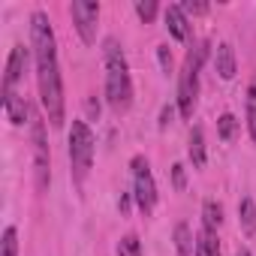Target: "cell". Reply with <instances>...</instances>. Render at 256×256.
Listing matches in <instances>:
<instances>
[{
    "instance_id": "25",
    "label": "cell",
    "mask_w": 256,
    "mask_h": 256,
    "mask_svg": "<svg viewBox=\"0 0 256 256\" xmlns=\"http://www.w3.org/2000/svg\"><path fill=\"white\" fill-rule=\"evenodd\" d=\"M172 118H175V108H172V106H166V108L160 112V130H166V126L172 124Z\"/></svg>"
},
{
    "instance_id": "24",
    "label": "cell",
    "mask_w": 256,
    "mask_h": 256,
    "mask_svg": "<svg viewBox=\"0 0 256 256\" xmlns=\"http://www.w3.org/2000/svg\"><path fill=\"white\" fill-rule=\"evenodd\" d=\"M172 184H175V190H184V184H187V178H184V166H181V163L172 166Z\"/></svg>"
},
{
    "instance_id": "18",
    "label": "cell",
    "mask_w": 256,
    "mask_h": 256,
    "mask_svg": "<svg viewBox=\"0 0 256 256\" xmlns=\"http://www.w3.org/2000/svg\"><path fill=\"white\" fill-rule=\"evenodd\" d=\"M247 126H250V136L256 142V82L247 90Z\"/></svg>"
},
{
    "instance_id": "16",
    "label": "cell",
    "mask_w": 256,
    "mask_h": 256,
    "mask_svg": "<svg viewBox=\"0 0 256 256\" xmlns=\"http://www.w3.org/2000/svg\"><path fill=\"white\" fill-rule=\"evenodd\" d=\"M217 133H220V139L223 142H232L235 139V133H238V118L235 114H220V120H217Z\"/></svg>"
},
{
    "instance_id": "27",
    "label": "cell",
    "mask_w": 256,
    "mask_h": 256,
    "mask_svg": "<svg viewBox=\"0 0 256 256\" xmlns=\"http://www.w3.org/2000/svg\"><path fill=\"white\" fill-rule=\"evenodd\" d=\"M118 208H120V211H126V208H130V196H120V202H118Z\"/></svg>"
},
{
    "instance_id": "11",
    "label": "cell",
    "mask_w": 256,
    "mask_h": 256,
    "mask_svg": "<svg viewBox=\"0 0 256 256\" xmlns=\"http://www.w3.org/2000/svg\"><path fill=\"white\" fill-rule=\"evenodd\" d=\"M217 72H220V78H226V82L235 76V52H232L229 42H220V46H217Z\"/></svg>"
},
{
    "instance_id": "26",
    "label": "cell",
    "mask_w": 256,
    "mask_h": 256,
    "mask_svg": "<svg viewBox=\"0 0 256 256\" xmlns=\"http://www.w3.org/2000/svg\"><path fill=\"white\" fill-rule=\"evenodd\" d=\"M88 112H90V114H100V102H96V100H88Z\"/></svg>"
},
{
    "instance_id": "2",
    "label": "cell",
    "mask_w": 256,
    "mask_h": 256,
    "mask_svg": "<svg viewBox=\"0 0 256 256\" xmlns=\"http://www.w3.org/2000/svg\"><path fill=\"white\" fill-rule=\"evenodd\" d=\"M36 82H40V100H42V108L48 112L52 126H60L64 124V82H60L58 60L36 64Z\"/></svg>"
},
{
    "instance_id": "21",
    "label": "cell",
    "mask_w": 256,
    "mask_h": 256,
    "mask_svg": "<svg viewBox=\"0 0 256 256\" xmlns=\"http://www.w3.org/2000/svg\"><path fill=\"white\" fill-rule=\"evenodd\" d=\"M136 16L148 24V22H154V16H157V4L154 0H139L136 4Z\"/></svg>"
},
{
    "instance_id": "1",
    "label": "cell",
    "mask_w": 256,
    "mask_h": 256,
    "mask_svg": "<svg viewBox=\"0 0 256 256\" xmlns=\"http://www.w3.org/2000/svg\"><path fill=\"white\" fill-rule=\"evenodd\" d=\"M106 100L114 114H124L133 106V82L130 66L118 46V40H106Z\"/></svg>"
},
{
    "instance_id": "20",
    "label": "cell",
    "mask_w": 256,
    "mask_h": 256,
    "mask_svg": "<svg viewBox=\"0 0 256 256\" xmlns=\"http://www.w3.org/2000/svg\"><path fill=\"white\" fill-rule=\"evenodd\" d=\"M4 256H18V232H16V226L4 229Z\"/></svg>"
},
{
    "instance_id": "28",
    "label": "cell",
    "mask_w": 256,
    "mask_h": 256,
    "mask_svg": "<svg viewBox=\"0 0 256 256\" xmlns=\"http://www.w3.org/2000/svg\"><path fill=\"white\" fill-rule=\"evenodd\" d=\"M235 256H250V250H247V247H241V250H238Z\"/></svg>"
},
{
    "instance_id": "5",
    "label": "cell",
    "mask_w": 256,
    "mask_h": 256,
    "mask_svg": "<svg viewBox=\"0 0 256 256\" xmlns=\"http://www.w3.org/2000/svg\"><path fill=\"white\" fill-rule=\"evenodd\" d=\"M130 169H133V196H136V205L148 217L154 211V205H157V184H154L151 166H148L145 157H133Z\"/></svg>"
},
{
    "instance_id": "9",
    "label": "cell",
    "mask_w": 256,
    "mask_h": 256,
    "mask_svg": "<svg viewBox=\"0 0 256 256\" xmlns=\"http://www.w3.org/2000/svg\"><path fill=\"white\" fill-rule=\"evenodd\" d=\"M4 108H6V114H10V120H12L16 126H22L24 118H30V106H28L24 96H18L16 90H4Z\"/></svg>"
},
{
    "instance_id": "22",
    "label": "cell",
    "mask_w": 256,
    "mask_h": 256,
    "mask_svg": "<svg viewBox=\"0 0 256 256\" xmlns=\"http://www.w3.org/2000/svg\"><path fill=\"white\" fill-rule=\"evenodd\" d=\"M157 58H160L163 72L169 76V72H172V52H169V46H157Z\"/></svg>"
},
{
    "instance_id": "8",
    "label": "cell",
    "mask_w": 256,
    "mask_h": 256,
    "mask_svg": "<svg viewBox=\"0 0 256 256\" xmlns=\"http://www.w3.org/2000/svg\"><path fill=\"white\" fill-rule=\"evenodd\" d=\"M24 64H28V48L18 42L12 52H10V60H6V78H4V90H12L16 82H22L24 76Z\"/></svg>"
},
{
    "instance_id": "19",
    "label": "cell",
    "mask_w": 256,
    "mask_h": 256,
    "mask_svg": "<svg viewBox=\"0 0 256 256\" xmlns=\"http://www.w3.org/2000/svg\"><path fill=\"white\" fill-rule=\"evenodd\" d=\"M118 256H142V244L136 235H124L118 244Z\"/></svg>"
},
{
    "instance_id": "10",
    "label": "cell",
    "mask_w": 256,
    "mask_h": 256,
    "mask_svg": "<svg viewBox=\"0 0 256 256\" xmlns=\"http://www.w3.org/2000/svg\"><path fill=\"white\" fill-rule=\"evenodd\" d=\"M166 28H169V34H172L178 42H184V40L190 36L187 16H184V10H181V6H169V10H166Z\"/></svg>"
},
{
    "instance_id": "6",
    "label": "cell",
    "mask_w": 256,
    "mask_h": 256,
    "mask_svg": "<svg viewBox=\"0 0 256 256\" xmlns=\"http://www.w3.org/2000/svg\"><path fill=\"white\" fill-rule=\"evenodd\" d=\"M30 136H34V172H36V190H48L52 172H48V142H46V126L42 118L30 112Z\"/></svg>"
},
{
    "instance_id": "4",
    "label": "cell",
    "mask_w": 256,
    "mask_h": 256,
    "mask_svg": "<svg viewBox=\"0 0 256 256\" xmlns=\"http://www.w3.org/2000/svg\"><path fill=\"white\" fill-rule=\"evenodd\" d=\"M94 160V133L84 120H72V130H70V163H72V175L82 184L88 169Z\"/></svg>"
},
{
    "instance_id": "14",
    "label": "cell",
    "mask_w": 256,
    "mask_h": 256,
    "mask_svg": "<svg viewBox=\"0 0 256 256\" xmlns=\"http://www.w3.org/2000/svg\"><path fill=\"white\" fill-rule=\"evenodd\" d=\"M190 160L196 169L205 166V136H202L199 126H193V133H190Z\"/></svg>"
},
{
    "instance_id": "3",
    "label": "cell",
    "mask_w": 256,
    "mask_h": 256,
    "mask_svg": "<svg viewBox=\"0 0 256 256\" xmlns=\"http://www.w3.org/2000/svg\"><path fill=\"white\" fill-rule=\"evenodd\" d=\"M208 54V42L196 46L187 52V60L181 66V78H178V112L181 118H190L193 108H196V96H199V70H202V60Z\"/></svg>"
},
{
    "instance_id": "13",
    "label": "cell",
    "mask_w": 256,
    "mask_h": 256,
    "mask_svg": "<svg viewBox=\"0 0 256 256\" xmlns=\"http://www.w3.org/2000/svg\"><path fill=\"white\" fill-rule=\"evenodd\" d=\"M196 256H220V241L211 229H202L196 238Z\"/></svg>"
},
{
    "instance_id": "7",
    "label": "cell",
    "mask_w": 256,
    "mask_h": 256,
    "mask_svg": "<svg viewBox=\"0 0 256 256\" xmlns=\"http://www.w3.org/2000/svg\"><path fill=\"white\" fill-rule=\"evenodd\" d=\"M72 22H76V30L82 36V42L94 46L96 40V22H100V4H94V0H72Z\"/></svg>"
},
{
    "instance_id": "15",
    "label": "cell",
    "mask_w": 256,
    "mask_h": 256,
    "mask_svg": "<svg viewBox=\"0 0 256 256\" xmlns=\"http://www.w3.org/2000/svg\"><path fill=\"white\" fill-rule=\"evenodd\" d=\"M175 250H178V256H190L193 253V235H190L187 223L175 226Z\"/></svg>"
},
{
    "instance_id": "12",
    "label": "cell",
    "mask_w": 256,
    "mask_h": 256,
    "mask_svg": "<svg viewBox=\"0 0 256 256\" xmlns=\"http://www.w3.org/2000/svg\"><path fill=\"white\" fill-rule=\"evenodd\" d=\"M238 220H241L244 235H253V232H256V202H253L250 196H244V199L238 202Z\"/></svg>"
},
{
    "instance_id": "23",
    "label": "cell",
    "mask_w": 256,
    "mask_h": 256,
    "mask_svg": "<svg viewBox=\"0 0 256 256\" xmlns=\"http://www.w3.org/2000/svg\"><path fill=\"white\" fill-rule=\"evenodd\" d=\"M181 10H184V16H202V12H208V4H193V0H184Z\"/></svg>"
},
{
    "instance_id": "17",
    "label": "cell",
    "mask_w": 256,
    "mask_h": 256,
    "mask_svg": "<svg viewBox=\"0 0 256 256\" xmlns=\"http://www.w3.org/2000/svg\"><path fill=\"white\" fill-rule=\"evenodd\" d=\"M202 217H205V229H211V232H214V229L223 223V208H220L217 202H205Z\"/></svg>"
}]
</instances>
